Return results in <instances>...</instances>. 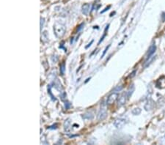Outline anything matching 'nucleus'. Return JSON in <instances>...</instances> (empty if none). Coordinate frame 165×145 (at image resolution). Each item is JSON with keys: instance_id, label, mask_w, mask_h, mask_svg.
Masks as SVG:
<instances>
[{"instance_id": "a211bd4d", "label": "nucleus", "mask_w": 165, "mask_h": 145, "mask_svg": "<svg viewBox=\"0 0 165 145\" xmlns=\"http://www.w3.org/2000/svg\"><path fill=\"white\" fill-rule=\"evenodd\" d=\"M110 7H111V6H108V7H106V8L104 9V10H103V11H101V12H100V13H105V12L107 11V10H108L110 8Z\"/></svg>"}, {"instance_id": "dca6fc26", "label": "nucleus", "mask_w": 165, "mask_h": 145, "mask_svg": "<svg viewBox=\"0 0 165 145\" xmlns=\"http://www.w3.org/2000/svg\"><path fill=\"white\" fill-rule=\"evenodd\" d=\"M109 47H110V45H109V46H107V47H106L105 50H104V52H103V54H102V56H101V58H103V57H104V55H105L106 52H107V51L108 50V49H109Z\"/></svg>"}, {"instance_id": "ddd939ff", "label": "nucleus", "mask_w": 165, "mask_h": 145, "mask_svg": "<svg viewBox=\"0 0 165 145\" xmlns=\"http://www.w3.org/2000/svg\"><path fill=\"white\" fill-rule=\"evenodd\" d=\"M65 64L62 63L61 65H60V73H61L62 75H63L65 74Z\"/></svg>"}, {"instance_id": "f3484780", "label": "nucleus", "mask_w": 165, "mask_h": 145, "mask_svg": "<svg viewBox=\"0 0 165 145\" xmlns=\"http://www.w3.org/2000/svg\"><path fill=\"white\" fill-rule=\"evenodd\" d=\"M122 89H123V86H118L115 89V91H117H117H120V90H122Z\"/></svg>"}, {"instance_id": "f257e3e1", "label": "nucleus", "mask_w": 165, "mask_h": 145, "mask_svg": "<svg viewBox=\"0 0 165 145\" xmlns=\"http://www.w3.org/2000/svg\"><path fill=\"white\" fill-rule=\"evenodd\" d=\"M66 31V26L60 21H57L54 24V32L57 38H62Z\"/></svg>"}, {"instance_id": "6ab92c4d", "label": "nucleus", "mask_w": 165, "mask_h": 145, "mask_svg": "<svg viewBox=\"0 0 165 145\" xmlns=\"http://www.w3.org/2000/svg\"><path fill=\"white\" fill-rule=\"evenodd\" d=\"M93 41H94V40H92V41H91V42H90L89 44H88V46H86V47H85V49H88V48H89V47H90V46H91V45H92V42H93Z\"/></svg>"}, {"instance_id": "39448f33", "label": "nucleus", "mask_w": 165, "mask_h": 145, "mask_svg": "<svg viewBox=\"0 0 165 145\" xmlns=\"http://www.w3.org/2000/svg\"><path fill=\"white\" fill-rule=\"evenodd\" d=\"M126 124V120L123 118H118V119H115V121L114 122V125L115 127H116L117 128L120 129Z\"/></svg>"}, {"instance_id": "412c9836", "label": "nucleus", "mask_w": 165, "mask_h": 145, "mask_svg": "<svg viewBox=\"0 0 165 145\" xmlns=\"http://www.w3.org/2000/svg\"><path fill=\"white\" fill-rule=\"evenodd\" d=\"M90 78H88V79H87V81H86V82H88V81H89V80H90Z\"/></svg>"}, {"instance_id": "4468645a", "label": "nucleus", "mask_w": 165, "mask_h": 145, "mask_svg": "<svg viewBox=\"0 0 165 145\" xmlns=\"http://www.w3.org/2000/svg\"><path fill=\"white\" fill-rule=\"evenodd\" d=\"M48 93H49V95H50L51 98H52V99L53 100H56V98H55V97L52 95V91H51V86H49V87H48Z\"/></svg>"}, {"instance_id": "aec40b11", "label": "nucleus", "mask_w": 165, "mask_h": 145, "mask_svg": "<svg viewBox=\"0 0 165 145\" xmlns=\"http://www.w3.org/2000/svg\"><path fill=\"white\" fill-rule=\"evenodd\" d=\"M84 26V24H80V26H79V29H78V30H77V32H79L80 30H81V29H82V26Z\"/></svg>"}, {"instance_id": "0eeeda50", "label": "nucleus", "mask_w": 165, "mask_h": 145, "mask_svg": "<svg viewBox=\"0 0 165 145\" xmlns=\"http://www.w3.org/2000/svg\"><path fill=\"white\" fill-rule=\"evenodd\" d=\"M154 106V102L153 100L150 99L148 100L147 101V103H146V104L145 105V109L146 110V111H150V110H151L153 109V107Z\"/></svg>"}, {"instance_id": "2eb2a0df", "label": "nucleus", "mask_w": 165, "mask_h": 145, "mask_svg": "<svg viewBox=\"0 0 165 145\" xmlns=\"http://www.w3.org/2000/svg\"><path fill=\"white\" fill-rule=\"evenodd\" d=\"M44 23H45V19H44L43 18H42V17H41V30H42V27H43V26Z\"/></svg>"}, {"instance_id": "20e7f679", "label": "nucleus", "mask_w": 165, "mask_h": 145, "mask_svg": "<svg viewBox=\"0 0 165 145\" xmlns=\"http://www.w3.org/2000/svg\"><path fill=\"white\" fill-rule=\"evenodd\" d=\"M128 94H127V92H123V94H121V95L119 96L118 100H117V104H118V106H124V105L126 103V101L127 100H128Z\"/></svg>"}, {"instance_id": "7ed1b4c3", "label": "nucleus", "mask_w": 165, "mask_h": 145, "mask_svg": "<svg viewBox=\"0 0 165 145\" xmlns=\"http://www.w3.org/2000/svg\"><path fill=\"white\" fill-rule=\"evenodd\" d=\"M118 98H119L118 93L117 92L112 93V94L108 97V98H107V105H108V106L112 105L113 103H115V102L118 99Z\"/></svg>"}, {"instance_id": "6e6552de", "label": "nucleus", "mask_w": 165, "mask_h": 145, "mask_svg": "<svg viewBox=\"0 0 165 145\" xmlns=\"http://www.w3.org/2000/svg\"><path fill=\"white\" fill-rule=\"evenodd\" d=\"M90 8V4H84L81 7V11H82L83 14L85 16H88L89 14Z\"/></svg>"}, {"instance_id": "1a4fd4ad", "label": "nucleus", "mask_w": 165, "mask_h": 145, "mask_svg": "<svg viewBox=\"0 0 165 145\" xmlns=\"http://www.w3.org/2000/svg\"><path fill=\"white\" fill-rule=\"evenodd\" d=\"M70 126H71V121L70 119H67V120L65 121L64 122V128H65V131H70Z\"/></svg>"}, {"instance_id": "9b49d317", "label": "nucleus", "mask_w": 165, "mask_h": 145, "mask_svg": "<svg viewBox=\"0 0 165 145\" xmlns=\"http://www.w3.org/2000/svg\"><path fill=\"white\" fill-rule=\"evenodd\" d=\"M83 118H84V119H92V118H93V115H92V114L90 112L86 113V114H84V115H83Z\"/></svg>"}, {"instance_id": "f8f14e48", "label": "nucleus", "mask_w": 165, "mask_h": 145, "mask_svg": "<svg viewBox=\"0 0 165 145\" xmlns=\"http://www.w3.org/2000/svg\"><path fill=\"white\" fill-rule=\"evenodd\" d=\"M131 113H132L134 115H139L141 113V109L139 108H135V109H134L132 110Z\"/></svg>"}, {"instance_id": "9d476101", "label": "nucleus", "mask_w": 165, "mask_h": 145, "mask_svg": "<svg viewBox=\"0 0 165 145\" xmlns=\"http://www.w3.org/2000/svg\"><path fill=\"white\" fill-rule=\"evenodd\" d=\"M109 24H108L107 26V27H106V29H105V30H104V35L102 36L101 37V38H100V40H99V42H98V44H100V42H102V41L104 40V38H105L106 37V35H107V30H108V29H109Z\"/></svg>"}, {"instance_id": "423d86ee", "label": "nucleus", "mask_w": 165, "mask_h": 145, "mask_svg": "<svg viewBox=\"0 0 165 145\" xmlns=\"http://www.w3.org/2000/svg\"><path fill=\"white\" fill-rule=\"evenodd\" d=\"M155 50H156V46H155V43H153L150 48L148 49V52H147V59L149 58V57H152L154 54V53L155 52Z\"/></svg>"}, {"instance_id": "f03ea898", "label": "nucleus", "mask_w": 165, "mask_h": 145, "mask_svg": "<svg viewBox=\"0 0 165 145\" xmlns=\"http://www.w3.org/2000/svg\"><path fill=\"white\" fill-rule=\"evenodd\" d=\"M107 116V109H106L105 106H102L100 108V109L99 110L98 113V116H97V119L98 121H102L104 120Z\"/></svg>"}]
</instances>
